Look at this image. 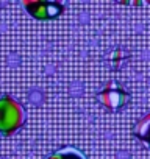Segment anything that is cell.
<instances>
[{"label": "cell", "instance_id": "6da1fadb", "mask_svg": "<svg viewBox=\"0 0 150 159\" xmlns=\"http://www.w3.org/2000/svg\"><path fill=\"white\" fill-rule=\"evenodd\" d=\"M25 122L22 105L10 95L0 98V133L3 136L14 134Z\"/></svg>", "mask_w": 150, "mask_h": 159}, {"label": "cell", "instance_id": "7a4b0ae2", "mask_svg": "<svg viewBox=\"0 0 150 159\" xmlns=\"http://www.w3.org/2000/svg\"><path fill=\"white\" fill-rule=\"evenodd\" d=\"M24 7L35 19L39 20L55 19L64 10V7L59 2H24Z\"/></svg>", "mask_w": 150, "mask_h": 159}, {"label": "cell", "instance_id": "3957f363", "mask_svg": "<svg viewBox=\"0 0 150 159\" xmlns=\"http://www.w3.org/2000/svg\"><path fill=\"white\" fill-rule=\"evenodd\" d=\"M130 95L120 88L117 86L116 83H110L108 86H105L102 89V92L99 94V100L110 109L116 111V109H120L127 102H128Z\"/></svg>", "mask_w": 150, "mask_h": 159}, {"label": "cell", "instance_id": "277c9868", "mask_svg": "<svg viewBox=\"0 0 150 159\" xmlns=\"http://www.w3.org/2000/svg\"><path fill=\"white\" fill-rule=\"evenodd\" d=\"M134 134L138 139H141L150 148V111L138 120V123L134 126Z\"/></svg>", "mask_w": 150, "mask_h": 159}, {"label": "cell", "instance_id": "5b68a950", "mask_svg": "<svg viewBox=\"0 0 150 159\" xmlns=\"http://www.w3.org/2000/svg\"><path fill=\"white\" fill-rule=\"evenodd\" d=\"M47 159H88V157L75 147H63L55 153H52Z\"/></svg>", "mask_w": 150, "mask_h": 159}]
</instances>
